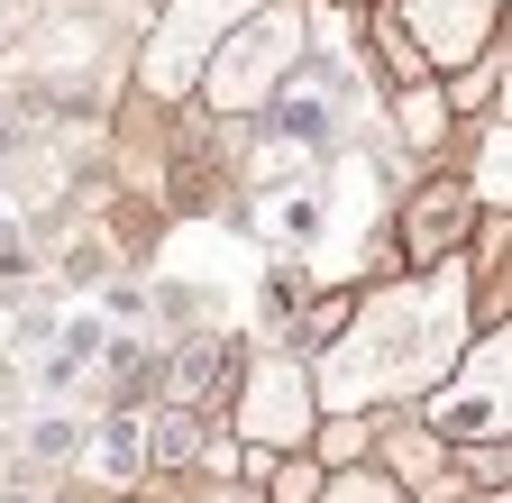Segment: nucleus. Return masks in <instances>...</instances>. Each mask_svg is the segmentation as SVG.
<instances>
[{
	"label": "nucleus",
	"mask_w": 512,
	"mask_h": 503,
	"mask_svg": "<svg viewBox=\"0 0 512 503\" xmlns=\"http://www.w3.org/2000/svg\"><path fill=\"white\" fill-rule=\"evenodd\" d=\"M476 339L467 311V257L448 266H412L394 284H375L348 302L339 339L311 357V403L320 412H403L412 394H430L448 357Z\"/></svg>",
	"instance_id": "f257e3e1"
},
{
	"label": "nucleus",
	"mask_w": 512,
	"mask_h": 503,
	"mask_svg": "<svg viewBox=\"0 0 512 503\" xmlns=\"http://www.w3.org/2000/svg\"><path fill=\"white\" fill-rule=\"evenodd\" d=\"M311 46H320V28H311V0H247V19L211 46V65H202V110L211 119H247L275 101V83L284 74H302L311 65Z\"/></svg>",
	"instance_id": "f03ea898"
},
{
	"label": "nucleus",
	"mask_w": 512,
	"mask_h": 503,
	"mask_svg": "<svg viewBox=\"0 0 512 503\" xmlns=\"http://www.w3.org/2000/svg\"><path fill=\"white\" fill-rule=\"evenodd\" d=\"M512 339H503V321L494 330H476L458 357H448V375L430 385V412H421V430H439L448 449H485V439H503L512 430Z\"/></svg>",
	"instance_id": "7ed1b4c3"
},
{
	"label": "nucleus",
	"mask_w": 512,
	"mask_h": 503,
	"mask_svg": "<svg viewBox=\"0 0 512 503\" xmlns=\"http://www.w3.org/2000/svg\"><path fill=\"white\" fill-rule=\"evenodd\" d=\"M311 421H320L311 357H293V348L238 357V385H229V439H238V449H302Z\"/></svg>",
	"instance_id": "20e7f679"
},
{
	"label": "nucleus",
	"mask_w": 512,
	"mask_h": 503,
	"mask_svg": "<svg viewBox=\"0 0 512 503\" xmlns=\"http://www.w3.org/2000/svg\"><path fill=\"white\" fill-rule=\"evenodd\" d=\"M238 19H247V0H165L156 28H147V46H138V92H147V101H183L192 83H202L211 46H220Z\"/></svg>",
	"instance_id": "39448f33"
},
{
	"label": "nucleus",
	"mask_w": 512,
	"mask_h": 503,
	"mask_svg": "<svg viewBox=\"0 0 512 503\" xmlns=\"http://www.w3.org/2000/svg\"><path fill=\"white\" fill-rule=\"evenodd\" d=\"M384 10L403 19V37H412V55L430 74L476 65V55L503 37V0H384Z\"/></svg>",
	"instance_id": "423d86ee"
},
{
	"label": "nucleus",
	"mask_w": 512,
	"mask_h": 503,
	"mask_svg": "<svg viewBox=\"0 0 512 503\" xmlns=\"http://www.w3.org/2000/svg\"><path fill=\"white\" fill-rule=\"evenodd\" d=\"M467 229H476V193H467L458 174H421L412 193H403V220H394L384 247H403L412 266H448L467 247Z\"/></svg>",
	"instance_id": "0eeeda50"
},
{
	"label": "nucleus",
	"mask_w": 512,
	"mask_h": 503,
	"mask_svg": "<svg viewBox=\"0 0 512 503\" xmlns=\"http://www.w3.org/2000/svg\"><path fill=\"white\" fill-rule=\"evenodd\" d=\"M156 385H165V394H147V403H183V412L229 403V385H238V348H229V330H183L174 357H156Z\"/></svg>",
	"instance_id": "6e6552de"
},
{
	"label": "nucleus",
	"mask_w": 512,
	"mask_h": 503,
	"mask_svg": "<svg viewBox=\"0 0 512 503\" xmlns=\"http://www.w3.org/2000/svg\"><path fill=\"white\" fill-rule=\"evenodd\" d=\"M375 421H384V430H375V439H384V458H375V467L394 476L403 494H421V485H448V439H439V430H421L412 412H375Z\"/></svg>",
	"instance_id": "1a4fd4ad"
},
{
	"label": "nucleus",
	"mask_w": 512,
	"mask_h": 503,
	"mask_svg": "<svg viewBox=\"0 0 512 503\" xmlns=\"http://www.w3.org/2000/svg\"><path fill=\"white\" fill-rule=\"evenodd\" d=\"M101 339H110V321H92V311H74V321L55 330V348H37L28 357V394H74L83 375H92V357H101Z\"/></svg>",
	"instance_id": "9d476101"
},
{
	"label": "nucleus",
	"mask_w": 512,
	"mask_h": 503,
	"mask_svg": "<svg viewBox=\"0 0 512 503\" xmlns=\"http://www.w3.org/2000/svg\"><path fill=\"white\" fill-rule=\"evenodd\" d=\"M83 449H92V476H101L110 494H138V485H147V421H138V412H101V421L83 430Z\"/></svg>",
	"instance_id": "9b49d317"
},
{
	"label": "nucleus",
	"mask_w": 512,
	"mask_h": 503,
	"mask_svg": "<svg viewBox=\"0 0 512 503\" xmlns=\"http://www.w3.org/2000/svg\"><path fill=\"white\" fill-rule=\"evenodd\" d=\"M448 119H458V110L439 101V74L394 83V129H403V147H439V138H448Z\"/></svg>",
	"instance_id": "f8f14e48"
},
{
	"label": "nucleus",
	"mask_w": 512,
	"mask_h": 503,
	"mask_svg": "<svg viewBox=\"0 0 512 503\" xmlns=\"http://www.w3.org/2000/svg\"><path fill=\"white\" fill-rule=\"evenodd\" d=\"M512 129H503V110L485 119V138H476V165H467V193H476V211H503L512 202Z\"/></svg>",
	"instance_id": "ddd939ff"
},
{
	"label": "nucleus",
	"mask_w": 512,
	"mask_h": 503,
	"mask_svg": "<svg viewBox=\"0 0 512 503\" xmlns=\"http://www.w3.org/2000/svg\"><path fill=\"white\" fill-rule=\"evenodd\" d=\"M311 503H412V494L366 458V467H320V494H311Z\"/></svg>",
	"instance_id": "4468645a"
},
{
	"label": "nucleus",
	"mask_w": 512,
	"mask_h": 503,
	"mask_svg": "<svg viewBox=\"0 0 512 503\" xmlns=\"http://www.w3.org/2000/svg\"><path fill=\"white\" fill-rule=\"evenodd\" d=\"M19 449H28V467H46V476H55V467H74V458H83V421L37 412V421L19 430Z\"/></svg>",
	"instance_id": "2eb2a0df"
},
{
	"label": "nucleus",
	"mask_w": 512,
	"mask_h": 503,
	"mask_svg": "<svg viewBox=\"0 0 512 503\" xmlns=\"http://www.w3.org/2000/svg\"><path fill=\"white\" fill-rule=\"evenodd\" d=\"M0 275H28V229H19L10 202H0Z\"/></svg>",
	"instance_id": "dca6fc26"
},
{
	"label": "nucleus",
	"mask_w": 512,
	"mask_h": 503,
	"mask_svg": "<svg viewBox=\"0 0 512 503\" xmlns=\"http://www.w3.org/2000/svg\"><path fill=\"white\" fill-rule=\"evenodd\" d=\"M192 503H266V494H256L247 476H202V485H192Z\"/></svg>",
	"instance_id": "f3484780"
},
{
	"label": "nucleus",
	"mask_w": 512,
	"mask_h": 503,
	"mask_svg": "<svg viewBox=\"0 0 512 503\" xmlns=\"http://www.w3.org/2000/svg\"><path fill=\"white\" fill-rule=\"evenodd\" d=\"M467 503H512V494H503V485H476V494H467Z\"/></svg>",
	"instance_id": "a211bd4d"
},
{
	"label": "nucleus",
	"mask_w": 512,
	"mask_h": 503,
	"mask_svg": "<svg viewBox=\"0 0 512 503\" xmlns=\"http://www.w3.org/2000/svg\"><path fill=\"white\" fill-rule=\"evenodd\" d=\"M0 421H10V375H0Z\"/></svg>",
	"instance_id": "6ab92c4d"
},
{
	"label": "nucleus",
	"mask_w": 512,
	"mask_h": 503,
	"mask_svg": "<svg viewBox=\"0 0 512 503\" xmlns=\"http://www.w3.org/2000/svg\"><path fill=\"white\" fill-rule=\"evenodd\" d=\"M339 10H375V0H339Z\"/></svg>",
	"instance_id": "aec40b11"
},
{
	"label": "nucleus",
	"mask_w": 512,
	"mask_h": 503,
	"mask_svg": "<svg viewBox=\"0 0 512 503\" xmlns=\"http://www.w3.org/2000/svg\"><path fill=\"white\" fill-rule=\"evenodd\" d=\"M0 55H10V37H0Z\"/></svg>",
	"instance_id": "412c9836"
},
{
	"label": "nucleus",
	"mask_w": 512,
	"mask_h": 503,
	"mask_svg": "<svg viewBox=\"0 0 512 503\" xmlns=\"http://www.w3.org/2000/svg\"><path fill=\"white\" fill-rule=\"evenodd\" d=\"M0 348H10V330H0Z\"/></svg>",
	"instance_id": "4be33fe9"
}]
</instances>
